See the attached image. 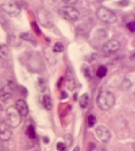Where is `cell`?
<instances>
[{"mask_svg":"<svg viewBox=\"0 0 135 151\" xmlns=\"http://www.w3.org/2000/svg\"><path fill=\"white\" fill-rule=\"evenodd\" d=\"M97 106L101 110L108 111L113 107L115 103V97L109 91H102L98 94L96 100Z\"/></svg>","mask_w":135,"mask_h":151,"instance_id":"6da1fadb","label":"cell"},{"mask_svg":"<svg viewBox=\"0 0 135 151\" xmlns=\"http://www.w3.org/2000/svg\"><path fill=\"white\" fill-rule=\"evenodd\" d=\"M96 15L104 23L112 24L117 21V17L113 11L105 7H100L96 12Z\"/></svg>","mask_w":135,"mask_h":151,"instance_id":"7a4b0ae2","label":"cell"},{"mask_svg":"<svg viewBox=\"0 0 135 151\" xmlns=\"http://www.w3.org/2000/svg\"><path fill=\"white\" fill-rule=\"evenodd\" d=\"M0 7L11 17H17L21 13V7L14 0H0Z\"/></svg>","mask_w":135,"mask_h":151,"instance_id":"3957f363","label":"cell"},{"mask_svg":"<svg viewBox=\"0 0 135 151\" xmlns=\"http://www.w3.org/2000/svg\"><path fill=\"white\" fill-rule=\"evenodd\" d=\"M37 18L42 27L46 28L52 27L54 23V19L51 13L44 8H39L36 12Z\"/></svg>","mask_w":135,"mask_h":151,"instance_id":"277c9868","label":"cell"},{"mask_svg":"<svg viewBox=\"0 0 135 151\" xmlns=\"http://www.w3.org/2000/svg\"><path fill=\"white\" fill-rule=\"evenodd\" d=\"M7 123L12 128H16L20 125L21 123V115L14 106H10L6 110Z\"/></svg>","mask_w":135,"mask_h":151,"instance_id":"5b68a950","label":"cell"},{"mask_svg":"<svg viewBox=\"0 0 135 151\" xmlns=\"http://www.w3.org/2000/svg\"><path fill=\"white\" fill-rule=\"evenodd\" d=\"M59 14L61 18L69 21L77 20L80 16L78 11L71 5H66L61 7L59 12Z\"/></svg>","mask_w":135,"mask_h":151,"instance_id":"8992f818","label":"cell"},{"mask_svg":"<svg viewBox=\"0 0 135 151\" xmlns=\"http://www.w3.org/2000/svg\"><path fill=\"white\" fill-rule=\"evenodd\" d=\"M96 134L97 137L104 143L108 142L111 137V133L108 128L103 125H99L96 129Z\"/></svg>","mask_w":135,"mask_h":151,"instance_id":"52a82bcc","label":"cell"},{"mask_svg":"<svg viewBox=\"0 0 135 151\" xmlns=\"http://www.w3.org/2000/svg\"><path fill=\"white\" fill-rule=\"evenodd\" d=\"M11 127L6 122H0V140L2 141H7L12 136Z\"/></svg>","mask_w":135,"mask_h":151,"instance_id":"ba28073f","label":"cell"},{"mask_svg":"<svg viewBox=\"0 0 135 151\" xmlns=\"http://www.w3.org/2000/svg\"><path fill=\"white\" fill-rule=\"evenodd\" d=\"M120 46L121 44L119 41L112 39L103 44L102 50L106 54H113L119 50Z\"/></svg>","mask_w":135,"mask_h":151,"instance_id":"9c48e42d","label":"cell"},{"mask_svg":"<svg viewBox=\"0 0 135 151\" xmlns=\"http://www.w3.org/2000/svg\"><path fill=\"white\" fill-rule=\"evenodd\" d=\"M13 91V85L11 83H8L4 88L0 90V100L3 102H7L12 96Z\"/></svg>","mask_w":135,"mask_h":151,"instance_id":"30bf717a","label":"cell"},{"mask_svg":"<svg viewBox=\"0 0 135 151\" xmlns=\"http://www.w3.org/2000/svg\"><path fill=\"white\" fill-rule=\"evenodd\" d=\"M15 108L21 116H26L29 114V107L27 102L22 99H19L15 102Z\"/></svg>","mask_w":135,"mask_h":151,"instance_id":"8fae6325","label":"cell"},{"mask_svg":"<svg viewBox=\"0 0 135 151\" xmlns=\"http://www.w3.org/2000/svg\"><path fill=\"white\" fill-rule=\"evenodd\" d=\"M42 104H43L44 107L45 109H46L47 110H52L53 104H52V100L51 97L49 95H44L42 99Z\"/></svg>","mask_w":135,"mask_h":151,"instance_id":"7c38bea8","label":"cell"},{"mask_svg":"<svg viewBox=\"0 0 135 151\" xmlns=\"http://www.w3.org/2000/svg\"><path fill=\"white\" fill-rule=\"evenodd\" d=\"M9 50L6 44H0V58L7 60L9 58Z\"/></svg>","mask_w":135,"mask_h":151,"instance_id":"4fadbf2b","label":"cell"},{"mask_svg":"<svg viewBox=\"0 0 135 151\" xmlns=\"http://www.w3.org/2000/svg\"><path fill=\"white\" fill-rule=\"evenodd\" d=\"M89 96L87 94H84L79 98V105L82 108H86L89 104Z\"/></svg>","mask_w":135,"mask_h":151,"instance_id":"5bb4252c","label":"cell"},{"mask_svg":"<svg viewBox=\"0 0 135 151\" xmlns=\"http://www.w3.org/2000/svg\"><path fill=\"white\" fill-rule=\"evenodd\" d=\"M20 38L22 40H26L29 42L33 44L34 45H36V41L35 40V38H34V36L29 34V33H22L20 35Z\"/></svg>","mask_w":135,"mask_h":151,"instance_id":"9a60e30c","label":"cell"},{"mask_svg":"<svg viewBox=\"0 0 135 151\" xmlns=\"http://www.w3.org/2000/svg\"><path fill=\"white\" fill-rule=\"evenodd\" d=\"M25 133H26L28 137L30 139H34L36 138V131L35 128L33 125H29V126H28Z\"/></svg>","mask_w":135,"mask_h":151,"instance_id":"2e32d148","label":"cell"},{"mask_svg":"<svg viewBox=\"0 0 135 151\" xmlns=\"http://www.w3.org/2000/svg\"><path fill=\"white\" fill-rule=\"evenodd\" d=\"M107 73H108V69L106 66L104 65H101L99 68H98L97 71H96V75L100 79L103 78L107 75Z\"/></svg>","mask_w":135,"mask_h":151,"instance_id":"e0dca14e","label":"cell"},{"mask_svg":"<svg viewBox=\"0 0 135 151\" xmlns=\"http://www.w3.org/2000/svg\"><path fill=\"white\" fill-rule=\"evenodd\" d=\"M8 42L10 44V45L12 46H15L17 47L20 45V41L19 40V39L16 37L15 36H11L9 37V39H8Z\"/></svg>","mask_w":135,"mask_h":151,"instance_id":"ac0fdd59","label":"cell"},{"mask_svg":"<svg viewBox=\"0 0 135 151\" xmlns=\"http://www.w3.org/2000/svg\"><path fill=\"white\" fill-rule=\"evenodd\" d=\"M37 88L38 90L40 92H43L45 91L46 88V83H45L44 80L42 78H40L38 79V82H37Z\"/></svg>","mask_w":135,"mask_h":151,"instance_id":"d6986e66","label":"cell"},{"mask_svg":"<svg viewBox=\"0 0 135 151\" xmlns=\"http://www.w3.org/2000/svg\"><path fill=\"white\" fill-rule=\"evenodd\" d=\"M64 50V46L63 44L58 42H56L53 47V51L55 53H61L63 52Z\"/></svg>","mask_w":135,"mask_h":151,"instance_id":"ffe728a7","label":"cell"},{"mask_svg":"<svg viewBox=\"0 0 135 151\" xmlns=\"http://www.w3.org/2000/svg\"><path fill=\"white\" fill-rule=\"evenodd\" d=\"M67 86L70 91H73L75 88V81L71 76H69L67 81Z\"/></svg>","mask_w":135,"mask_h":151,"instance_id":"44dd1931","label":"cell"},{"mask_svg":"<svg viewBox=\"0 0 135 151\" xmlns=\"http://www.w3.org/2000/svg\"><path fill=\"white\" fill-rule=\"evenodd\" d=\"M82 72L84 76L86 78H90L91 77V73L90 70L89 69V67L84 64L82 66Z\"/></svg>","mask_w":135,"mask_h":151,"instance_id":"7402d4cb","label":"cell"},{"mask_svg":"<svg viewBox=\"0 0 135 151\" xmlns=\"http://www.w3.org/2000/svg\"><path fill=\"white\" fill-rule=\"evenodd\" d=\"M63 140H64V143L66 145L67 147H69L71 146L72 142H73V137L70 134H66L63 137Z\"/></svg>","mask_w":135,"mask_h":151,"instance_id":"603a6c76","label":"cell"},{"mask_svg":"<svg viewBox=\"0 0 135 151\" xmlns=\"http://www.w3.org/2000/svg\"><path fill=\"white\" fill-rule=\"evenodd\" d=\"M88 126L89 127H92L95 125L96 123V117L91 114V115H90L88 117Z\"/></svg>","mask_w":135,"mask_h":151,"instance_id":"cb8c5ba5","label":"cell"},{"mask_svg":"<svg viewBox=\"0 0 135 151\" xmlns=\"http://www.w3.org/2000/svg\"><path fill=\"white\" fill-rule=\"evenodd\" d=\"M56 149L58 151H67V147L63 142H58L56 145Z\"/></svg>","mask_w":135,"mask_h":151,"instance_id":"d4e9b609","label":"cell"},{"mask_svg":"<svg viewBox=\"0 0 135 151\" xmlns=\"http://www.w3.org/2000/svg\"><path fill=\"white\" fill-rule=\"evenodd\" d=\"M126 27L131 32H134L135 30V23L134 21L130 22V23L126 24Z\"/></svg>","mask_w":135,"mask_h":151,"instance_id":"484cf974","label":"cell"},{"mask_svg":"<svg viewBox=\"0 0 135 151\" xmlns=\"http://www.w3.org/2000/svg\"><path fill=\"white\" fill-rule=\"evenodd\" d=\"M63 1L67 5H73L77 4L78 0H63Z\"/></svg>","mask_w":135,"mask_h":151,"instance_id":"4316f807","label":"cell"},{"mask_svg":"<svg viewBox=\"0 0 135 151\" xmlns=\"http://www.w3.org/2000/svg\"><path fill=\"white\" fill-rule=\"evenodd\" d=\"M129 2L130 1H129V0H121V1L118 2V4H119V5H121V6L126 7L129 4Z\"/></svg>","mask_w":135,"mask_h":151,"instance_id":"83f0119b","label":"cell"},{"mask_svg":"<svg viewBox=\"0 0 135 151\" xmlns=\"http://www.w3.org/2000/svg\"><path fill=\"white\" fill-rule=\"evenodd\" d=\"M73 151H80V148H79V147H78V146L75 147L74 148V149H73Z\"/></svg>","mask_w":135,"mask_h":151,"instance_id":"f1b7e54d","label":"cell"},{"mask_svg":"<svg viewBox=\"0 0 135 151\" xmlns=\"http://www.w3.org/2000/svg\"><path fill=\"white\" fill-rule=\"evenodd\" d=\"M96 151H108V150H107L106 149H105V148H100V149H98Z\"/></svg>","mask_w":135,"mask_h":151,"instance_id":"f546056e","label":"cell"}]
</instances>
